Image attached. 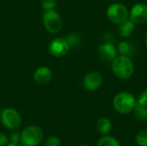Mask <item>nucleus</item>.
I'll return each instance as SVG.
<instances>
[{
  "label": "nucleus",
  "instance_id": "6ab92c4d",
  "mask_svg": "<svg viewBox=\"0 0 147 146\" xmlns=\"http://www.w3.org/2000/svg\"><path fill=\"white\" fill-rule=\"evenodd\" d=\"M45 146H60V140L59 138L55 136L49 137L46 141H45Z\"/></svg>",
  "mask_w": 147,
  "mask_h": 146
},
{
  "label": "nucleus",
  "instance_id": "4be33fe9",
  "mask_svg": "<svg viewBox=\"0 0 147 146\" xmlns=\"http://www.w3.org/2000/svg\"><path fill=\"white\" fill-rule=\"evenodd\" d=\"M103 40L104 42H108V43H112L115 40V36L113 35V34L111 33H106L103 36Z\"/></svg>",
  "mask_w": 147,
  "mask_h": 146
},
{
  "label": "nucleus",
  "instance_id": "9d476101",
  "mask_svg": "<svg viewBox=\"0 0 147 146\" xmlns=\"http://www.w3.org/2000/svg\"><path fill=\"white\" fill-rule=\"evenodd\" d=\"M98 57L104 61H113L117 56V49L112 43L104 42L97 49Z\"/></svg>",
  "mask_w": 147,
  "mask_h": 146
},
{
  "label": "nucleus",
  "instance_id": "f257e3e1",
  "mask_svg": "<svg viewBox=\"0 0 147 146\" xmlns=\"http://www.w3.org/2000/svg\"><path fill=\"white\" fill-rule=\"evenodd\" d=\"M112 71L114 74L121 79L130 78L134 72V66L129 57H116L112 63Z\"/></svg>",
  "mask_w": 147,
  "mask_h": 146
},
{
  "label": "nucleus",
  "instance_id": "2eb2a0df",
  "mask_svg": "<svg viewBox=\"0 0 147 146\" xmlns=\"http://www.w3.org/2000/svg\"><path fill=\"white\" fill-rule=\"evenodd\" d=\"M134 116L135 118L141 121V122H145L147 120V107L146 106H143L140 105L139 103L136 104L135 108H134Z\"/></svg>",
  "mask_w": 147,
  "mask_h": 146
},
{
  "label": "nucleus",
  "instance_id": "4468645a",
  "mask_svg": "<svg viewBox=\"0 0 147 146\" xmlns=\"http://www.w3.org/2000/svg\"><path fill=\"white\" fill-rule=\"evenodd\" d=\"M112 129V123L108 118H101L96 122V130L100 134L107 135Z\"/></svg>",
  "mask_w": 147,
  "mask_h": 146
},
{
  "label": "nucleus",
  "instance_id": "20e7f679",
  "mask_svg": "<svg viewBox=\"0 0 147 146\" xmlns=\"http://www.w3.org/2000/svg\"><path fill=\"white\" fill-rule=\"evenodd\" d=\"M42 21L46 30L51 34H57L63 28L62 18L55 9L46 10L42 15Z\"/></svg>",
  "mask_w": 147,
  "mask_h": 146
},
{
  "label": "nucleus",
  "instance_id": "393cba45",
  "mask_svg": "<svg viewBox=\"0 0 147 146\" xmlns=\"http://www.w3.org/2000/svg\"><path fill=\"white\" fill-rule=\"evenodd\" d=\"M6 146H21L20 144H18V143H13V142H10V143H9L8 145Z\"/></svg>",
  "mask_w": 147,
  "mask_h": 146
},
{
  "label": "nucleus",
  "instance_id": "f03ea898",
  "mask_svg": "<svg viewBox=\"0 0 147 146\" xmlns=\"http://www.w3.org/2000/svg\"><path fill=\"white\" fill-rule=\"evenodd\" d=\"M136 104L137 101L134 96L126 91L118 93L113 100L115 109L121 114H127L134 111Z\"/></svg>",
  "mask_w": 147,
  "mask_h": 146
},
{
  "label": "nucleus",
  "instance_id": "412c9836",
  "mask_svg": "<svg viewBox=\"0 0 147 146\" xmlns=\"http://www.w3.org/2000/svg\"><path fill=\"white\" fill-rule=\"evenodd\" d=\"M137 103H139V104H140V105H143V106H146L147 107V89H145V90L140 95Z\"/></svg>",
  "mask_w": 147,
  "mask_h": 146
},
{
  "label": "nucleus",
  "instance_id": "f3484780",
  "mask_svg": "<svg viewBox=\"0 0 147 146\" xmlns=\"http://www.w3.org/2000/svg\"><path fill=\"white\" fill-rule=\"evenodd\" d=\"M135 142L138 146H147V130H142L136 134Z\"/></svg>",
  "mask_w": 147,
  "mask_h": 146
},
{
  "label": "nucleus",
  "instance_id": "39448f33",
  "mask_svg": "<svg viewBox=\"0 0 147 146\" xmlns=\"http://www.w3.org/2000/svg\"><path fill=\"white\" fill-rule=\"evenodd\" d=\"M0 120L3 126L9 130L17 129L22 125L21 115L12 108H5L1 111Z\"/></svg>",
  "mask_w": 147,
  "mask_h": 146
},
{
  "label": "nucleus",
  "instance_id": "bb28decb",
  "mask_svg": "<svg viewBox=\"0 0 147 146\" xmlns=\"http://www.w3.org/2000/svg\"><path fill=\"white\" fill-rule=\"evenodd\" d=\"M79 146H90V145H79Z\"/></svg>",
  "mask_w": 147,
  "mask_h": 146
},
{
  "label": "nucleus",
  "instance_id": "aec40b11",
  "mask_svg": "<svg viewBox=\"0 0 147 146\" xmlns=\"http://www.w3.org/2000/svg\"><path fill=\"white\" fill-rule=\"evenodd\" d=\"M56 0H43L41 3V5L45 10L53 9V8L56 6Z\"/></svg>",
  "mask_w": 147,
  "mask_h": 146
},
{
  "label": "nucleus",
  "instance_id": "7ed1b4c3",
  "mask_svg": "<svg viewBox=\"0 0 147 146\" xmlns=\"http://www.w3.org/2000/svg\"><path fill=\"white\" fill-rule=\"evenodd\" d=\"M43 139V132L38 126L30 125L21 133V143L23 146H38Z\"/></svg>",
  "mask_w": 147,
  "mask_h": 146
},
{
  "label": "nucleus",
  "instance_id": "5701e85b",
  "mask_svg": "<svg viewBox=\"0 0 147 146\" xmlns=\"http://www.w3.org/2000/svg\"><path fill=\"white\" fill-rule=\"evenodd\" d=\"M21 139V134L17 132H14L10 135V142L13 143H18Z\"/></svg>",
  "mask_w": 147,
  "mask_h": 146
},
{
  "label": "nucleus",
  "instance_id": "9b49d317",
  "mask_svg": "<svg viewBox=\"0 0 147 146\" xmlns=\"http://www.w3.org/2000/svg\"><path fill=\"white\" fill-rule=\"evenodd\" d=\"M53 77L52 71L47 66H40L34 72L33 78L37 84L44 85L48 83Z\"/></svg>",
  "mask_w": 147,
  "mask_h": 146
},
{
  "label": "nucleus",
  "instance_id": "423d86ee",
  "mask_svg": "<svg viewBox=\"0 0 147 146\" xmlns=\"http://www.w3.org/2000/svg\"><path fill=\"white\" fill-rule=\"evenodd\" d=\"M108 18L115 24H121L128 20L129 13L127 8L121 3H113L107 9Z\"/></svg>",
  "mask_w": 147,
  "mask_h": 146
},
{
  "label": "nucleus",
  "instance_id": "1a4fd4ad",
  "mask_svg": "<svg viewBox=\"0 0 147 146\" xmlns=\"http://www.w3.org/2000/svg\"><path fill=\"white\" fill-rule=\"evenodd\" d=\"M130 20L134 23H144L147 21V4L136 3L130 11Z\"/></svg>",
  "mask_w": 147,
  "mask_h": 146
},
{
  "label": "nucleus",
  "instance_id": "6e6552de",
  "mask_svg": "<svg viewBox=\"0 0 147 146\" xmlns=\"http://www.w3.org/2000/svg\"><path fill=\"white\" fill-rule=\"evenodd\" d=\"M102 83V77L99 72L90 71L85 75L84 78V86L89 91H95L101 87Z\"/></svg>",
  "mask_w": 147,
  "mask_h": 146
},
{
  "label": "nucleus",
  "instance_id": "f8f14e48",
  "mask_svg": "<svg viewBox=\"0 0 147 146\" xmlns=\"http://www.w3.org/2000/svg\"><path fill=\"white\" fill-rule=\"evenodd\" d=\"M118 52L121 55L130 58L135 53V46L131 42L123 40L118 45Z\"/></svg>",
  "mask_w": 147,
  "mask_h": 146
},
{
  "label": "nucleus",
  "instance_id": "ddd939ff",
  "mask_svg": "<svg viewBox=\"0 0 147 146\" xmlns=\"http://www.w3.org/2000/svg\"><path fill=\"white\" fill-rule=\"evenodd\" d=\"M135 28V23L131 20H127L125 22L120 24L118 28V34L123 38H127L131 35Z\"/></svg>",
  "mask_w": 147,
  "mask_h": 146
},
{
  "label": "nucleus",
  "instance_id": "0eeeda50",
  "mask_svg": "<svg viewBox=\"0 0 147 146\" xmlns=\"http://www.w3.org/2000/svg\"><path fill=\"white\" fill-rule=\"evenodd\" d=\"M70 49V46L64 38H55L48 45L49 53L55 58H61L65 56Z\"/></svg>",
  "mask_w": 147,
  "mask_h": 146
},
{
  "label": "nucleus",
  "instance_id": "a878e982",
  "mask_svg": "<svg viewBox=\"0 0 147 146\" xmlns=\"http://www.w3.org/2000/svg\"><path fill=\"white\" fill-rule=\"evenodd\" d=\"M145 41H146V45L147 46V34L146 35V38H145Z\"/></svg>",
  "mask_w": 147,
  "mask_h": 146
},
{
  "label": "nucleus",
  "instance_id": "dca6fc26",
  "mask_svg": "<svg viewBox=\"0 0 147 146\" xmlns=\"http://www.w3.org/2000/svg\"><path fill=\"white\" fill-rule=\"evenodd\" d=\"M96 146H121L120 145V143L119 141L112 137V136H109V135H106V136H103L102 137L98 142H97V145Z\"/></svg>",
  "mask_w": 147,
  "mask_h": 146
},
{
  "label": "nucleus",
  "instance_id": "a211bd4d",
  "mask_svg": "<svg viewBox=\"0 0 147 146\" xmlns=\"http://www.w3.org/2000/svg\"><path fill=\"white\" fill-rule=\"evenodd\" d=\"M66 40L70 46H77L80 43V37L76 34H68Z\"/></svg>",
  "mask_w": 147,
  "mask_h": 146
},
{
  "label": "nucleus",
  "instance_id": "b1692460",
  "mask_svg": "<svg viewBox=\"0 0 147 146\" xmlns=\"http://www.w3.org/2000/svg\"><path fill=\"white\" fill-rule=\"evenodd\" d=\"M9 144L8 138L3 133H0V146H6Z\"/></svg>",
  "mask_w": 147,
  "mask_h": 146
}]
</instances>
